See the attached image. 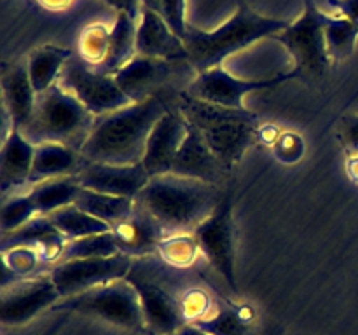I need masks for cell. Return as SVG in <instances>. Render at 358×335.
Listing matches in <instances>:
<instances>
[{
	"instance_id": "1",
	"label": "cell",
	"mask_w": 358,
	"mask_h": 335,
	"mask_svg": "<svg viewBox=\"0 0 358 335\" xmlns=\"http://www.w3.org/2000/svg\"><path fill=\"white\" fill-rule=\"evenodd\" d=\"M173 96L156 94L96 117L93 131L80 149L83 159L105 164L142 163L150 131L171 107Z\"/></svg>"
},
{
	"instance_id": "2",
	"label": "cell",
	"mask_w": 358,
	"mask_h": 335,
	"mask_svg": "<svg viewBox=\"0 0 358 335\" xmlns=\"http://www.w3.org/2000/svg\"><path fill=\"white\" fill-rule=\"evenodd\" d=\"M224 194L219 185L168 173L150 178L135 201L164 232L175 234L192 232L212 215Z\"/></svg>"
},
{
	"instance_id": "3",
	"label": "cell",
	"mask_w": 358,
	"mask_h": 335,
	"mask_svg": "<svg viewBox=\"0 0 358 335\" xmlns=\"http://www.w3.org/2000/svg\"><path fill=\"white\" fill-rule=\"evenodd\" d=\"M173 105L185 121L194 126L212 152L229 171L243 159L245 152L257 143L259 115L247 108H227L191 96L185 89L173 96Z\"/></svg>"
},
{
	"instance_id": "4",
	"label": "cell",
	"mask_w": 358,
	"mask_h": 335,
	"mask_svg": "<svg viewBox=\"0 0 358 335\" xmlns=\"http://www.w3.org/2000/svg\"><path fill=\"white\" fill-rule=\"evenodd\" d=\"M289 24L290 21L262 16L241 3L226 23L213 30H201L189 24L184 37L189 63L196 73L206 72L220 66L224 59L243 51L248 45L262 38H273Z\"/></svg>"
},
{
	"instance_id": "5",
	"label": "cell",
	"mask_w": 358,
	"mask_h": 335,
	"mask_svg": "<svg viewBox=\"0 0 358 335\" xmlns=\"http://www.w3.org/2000/svg\"><path fill=\"white\" fill-rule=\"evenodd\" d=\"M94 122L96 115L65 87L55 84L45 93L37 94L34 115L20 133L31 145L62 143L80 152Z\"/></svg>"
},
{
	"instance_id": "6",
	"label": "cell",
	"mask_w": 358,
	"mask_h": 335,
	"mask_svg": "<svg viewBox=\"0 0 358 335\" xmlns=\"http://www.w3.org/2000/svg\"><path fill=\"white\" fill-rule=\"evenodd\" d=\"M166 264L159 257L133 258L126 281L135 286L142 306L147 332L154 335H175L187 321L182 313L180 297L161 281Z\"/></svg>"
},
{
	"instance_id": "7",
	"label": "cell",
	"mask_w": 358,
	"mask_h": 335,
	"mask_svg": "<svg viewBox=\"0 0 358 335\" xmlns=\"http://www.w3.org/2000/svg\"><path fill=\"white\" fill-rule=\"evenodd\" d=\"M52 311H70L126 330L147 332L138 293L126 279L100 285L72 297H63Z\"/></svg>"
},
{
	"instance_id": "8",
	"label": "cell",
	"mask_w": 358,
	"mask_h": 335,
	"mask_svg": "<svg viewBox=\"0 0 358 335\" xmlns=\"http://www.w3.org/2000/svg\"><path fill=\"white\" fill-rule=\"evenodd\" d=\"M325 16L315 0H304L301 16L273 37L292 56L297 79H318L327 73L332 59L325 42Z\"/></svg>"
},
{
	"instance_id": "9",
	"label": "cell",
	"mask_w": 358,
	"mask_h": 335,
	"mask_svg": "<svg viewBox=\"0 0 358 335\" xmlns=\"http://www.w3.org/2000/svg\"><path fill=\"white\" fill-rule=\"evenodd\" d=\"M234 195L226 192L219 206L194 230L199 250L233 293H238L236 225L233 218Z\"/></svg>"
},
{
	"instance_id": "10",
	"label": "cell",
	"mask_w": 358,
	"mask_h": 335,
	"mask_svg": "<svg viewBox=\"0 0 358 335\" xmlns=\"http://www.w3.org/2000/svg\"><path fill=\"white\" fill-rule=\"evenodd\" d=\"M58 84L72 93L96 117L121 110L133 103L114 77L96 72L77 54L69 59Z\"/></svg>"
},
{
	"instance_id": "11",
	"label": "cell",
	"mask_w": 358,
	"mask_h": 335,
	"mask_svg": "<svg viewBox=\"0 0 358 335\" xmlns=\"http://www.w3.org/2000/svg\"><path fill=\"white\" fill-rule=\"evenodd\" d=\"M189 72H194L189 61H170L136 54L115 73L114 79L129 100L142 101L156 94H177L178 91L173 89L175 84Z\"/></svg>"
},
{
	"instance_id": "12",
	"label": "cell",
	"mask_w": 358,
	"mask_h": 335,
	"mask_svg": "<svg viewBox=\"0 0 358 335\" xmlns=\"http://www.w3.org/2000/svg\"><path fill=\"white\" fill-rule=\"evenodd\" d=\"M131 265L133 258L122 253L114 257L77 258V260L58 262L55 267H51L49 276L63 299L117 279H124Z\"/></svg>"
},
{
	"instance_id": "13",
	"label": "cell",
	"mask_w": 358,
	"mask_h": 335,
	"mask_svg": "<svg viewBox=\"0 0 358 335\" xmlns=\"http://www.w3.org/2000/svg\"><path fill=\"white\" fill-rule=\"evenodd\" d=\"M294 79H297L294 72L282 73V75L271 77V79H240V77L231 75L220 65L206 70V72L196 73L194 79L185 87V91L191 96L208 101V103H215L227 108H245L243 98L248 93L271 89V87Z\"/></svg>"
},
{
	"instance_id": "14",
	"label": "cell",
	"mask_w": 358,
	"mask_h": 335,
	"mask_svg": "<svg viewBox=\"0 0 358 335\" xmlns=\"http://www.w3.org/2000/svg\"><path fill=\"white\" fill-rule=\"evenodd\" d=\"M59 300L62 295L49 272L23 278L2 288L0 321L6 327H20L37 318L45 309H52Z\"/></svg>"
},
{
	"instance_id": "15",
	"label": "cell",
	"mask_w": 358,
	"mask_h": 335,
	"mask_svg": "<svg viewBox=\"0 0 358 335\" xmlns=\"http://www.w3.org/2000/svg\"><path fill=\"white\" fill-rule=\"evenodd\" d=\"M187 121L175 108L173 100L166 114L156 122L147 140L142 166L150 178L171 173L173 161L187 135Z\"/></svg>"
},
{
	"instance_id": "16",
	"label": "cell",
	"mask_w": 358,
	"mask_h": 335,
	"mask_svg": "<svg viewBox=\"0 0 358 335\" xmlns=\"http://www.w3.org/2000/svg\"><path fill=\"white\" fill-rule=\"evenodd\" d=\"M80 187L87 191L101 192V194L121 195V198L136 199L150 181L142 163L138 164H105L86 163L77 173Z\"/></svg>"
},
{
	"instance_id": "17",
	"label": "cell",
	"mask_w": 358,
	"mask_h": 335,
	"mask_svg": "<svg viewBox=\"0 0 358 335\" xmlns=\"http://www.w3.org/2000/svg\"><path fill=\"white\" fill-rule=\"evenodd\" d=\"M171 173L178 174V177L194 178V180H201L206 181V184L219 185L220 187L231 171L212 152V149L205 142L201 133L194 126L189 124L184 143H182L180 150H178L177 157L173 161Z\"/></svg>"
},
{
	"instance_id": "18",
	"label": "cell",
	"mask_w": 358,
	"mask_h": 335,
	"mask_svg": "<svg viewBox=\"0 0 358 335\" xmlns=\"http://www.w3.org/2000/svg\"><path fill=\"white\" fill-rule=\"evenodd\" d=\"M110 232L117 244L119 253L131 258L157 255V244L166 236L163 227L138 204H135L131 215L114 223Z\"/></svg>"
},
{
	"instance_id": "19",
	"label": "cell",
	"mask_w": 358,
	"mask_h": 335,
	"mask_svg": "<svg viewBox=\"0 0 358 335\" xmlns=\"http://www.w3.org/2000/svg\"><path fill=\"white\" fill-rule=\"evenodd\" d=\"M136 54L170 61H189L184 40L157 14L143 7L136 24Z\"/></svg>"
},
{
	"instance_id": "20",
	"label": "cell",
	"mask_w": 358,
	"mask_h": 335,
	"mask_svg": "<svg viewBox=\"0 0 358 335\" xmlns=\"http://www.w3.org/2000/svg\"><path fill=\"white\" fill-rule=\"evenodd\" d=\"M3 112L9 115L13 129L21 131L30 122L37 103V93L31 86L28 66L24 63H13L2 72Z\"/></svg>"
},
{
	"instance_id": "21",
	"label": "cell",
	"mask_w": 358,
	"mask_h": 335,
	"mask_svg": "<svg viewBox=\"0 0 358 335\" xmlns=\"http://www.w3.org/2000/svg\"><path fill=\"white\" fill-rule=\"evenodd\" d=\"M34 157L35 145L16 129L9 131L3 138L0 152V192L3 195L21 185L30 184Z\"/></svg>"
},
{
	"instance_id": "22",
	"label": "cell",
	"mask_w": 358,
	"mask_h": 335,
	"mask_svg": "<svg viewBox=\"0 0 358 335\" xmlns=\"http://www.w3.org/2000/svg\"><path fill=\"white\" fill-rule=\"evenodd\" d=\"M84 159L79 150L62 143H42L35 145L34 170H31L30 184L51 180L59 177H72L83 168Z\"/></svg>"
},
{
	"instance_id": "23",
	"label": "cell",
	"mask_w": 358,
	"mask_h": 335,
	"mask_svg": "<svg viewBox=\"0 0 358 335\" xmlns=\"http://www.w3.org/2000/svg\"><path fill=\"white\" fill-rule=\"evenodd\" d=\"M72 56L73 52L70 49L59 47V45L45 44L34 49L28 54L27 66L35 93L42 94L49 87L58 84L59 75H62L63 68Z\"/></svg>"
},
{
	"instance_id": "24",
	"label": "cell",
	"mask_w": 358,
	"mask_h": 335,
	"mask_svg": "<svg viewBox=\"0 0 358 335\" xmlns=\"http://www.w3.org/2000/svg\"><path fill=\"white\" fill-rule=\"evenodd\" d=\"M80 191L83 187L77 180V174H72V177L51 178V180L35 184L28 194L37 208V215L49 216L58 209L76 204Z\"/></svg>"
},
{
	"instance_id": "25",
	"label": "cell",
	"mask_w": 358,
	"mask_h": 335,
	"mask_svg": "<svg viewBox=\"0 0 358 335\" xmlns=\"http://www.w3.org/2000/svg\"><path fill=\"white\" fill-rule=\"evenodd\" d=\"M136 56V21L128 14L119 13L115 16L110 34V47L105 61L96 66V72L114 77L126 63Z\"/></svg>"
},
{
	"instance_id": "26",
	"label": "cell",
	"mask_w": 358,
	"mask_h": 335,
	"mask_svg": "<svg viewBox=\"0 0 358 335\" xmlns=\"http://www.w3.org/2000/svg\"><path fill=\"white\" fill-rule=\"evenodd\" d=\"M254 323V309L250 306H217L210 316L196 321L198 328L210 335H250Z\"/></svg>"
},
{
	"instance_id": "27",
	"label": "cell",
	"mask_w": 358,
	"mask_h": 335,
	"mask_svg": "<svg viewBox=\"0 0 358 335\" xmlns=\"http://www.w3.org/2000/svg\"><path fill=\"white\" fill-rule=\"evenodd\" d=\"M136 201L131 198H121V195H110V194H101V192L87 191L83 188L77 198L76 206L80 208L83 211L90 213V215L96 216L101 222L114 225V223L121 222L122 218L131 215L135 209Z\"/></svg>"
},
{
	"instance_id": "28",
	"label": "cell",
	"mask_w": 358,
	"mask_h": 335,
	"mask_svg": "<svg viewBox=\"0 0 358 335\" xmlns=\"http://www.w3.org/2000/svg\"><path fill=\"white\" fill-rule=\"evenodd\" d=\"M52 222V225L59 230L66 241L80 239V237L94 236V234L110 232L112 227L108 223L101 222L96 216L83 211L76 204L66 206V208L58 209L48 216Z\"/></svg>"
},
{
	"instance_id": "29",
	"label": "cell",
	"mask_w": 358,
	"mask_h": 335,
	"mask_svg": "<svg viewBox=\"0 0 358 335\" xmlns=\"http://www.w3.org/2000/svg\"><path fill=\"white\" fill-rule=\"evenodd\" d=\"M201 250L192 232L166 234L157 244V257L173 269H189L198 262Z\"/></svg>"
},
{
	"instance_id": "30",
	"label": "cell",
	"mask_w": 358,
	"mask_h": 335,
	"mask_svg": "<svg viewBox=\"0 0 358 335\" xmlns=\"http://www.w3.org/2000/svg\"><path fill=\"white\" fill-rule=\"evenodd\" d=\"M325 42L332 61H343L355 51L358 27L341 16H325Z\"/></svg>"
},
{
	"instance_id": "31",
	"label": "cell",
	"mask_w": 358,
	"mask_h": 335,
	"mask_svg": "<svg viewBox=\"0 0 358 335\" xmlns=\"http://www.w3.org/2000/svg\"><path fill=\"white\" fill-rule=\"evenodd\" d=\"M110 34L112 28H107L101 23L84 27L79 35V40H77V56L93 68L100 66L108 54Z\"/></svg>"
},
{
	"instance_id": "32",
	"label": "cell",
	"mask_w": 358,
	"mask_h": 335,
	"mask_svg": "<svg viewBox=\"0 0 358 335\" xmlns=\"http://www.w3.org/2000/svg\"><path fill=\"white\" fill-rule=\"evenodd\" d=\"M119 253L112 232L94 234V236L80 237V239L66 241L65 251L62 260H77V258H98V257H114Z\"/></svg>"
},
{
	"instance_id": "33",
	"label": "cell",
	"mask_w": 358,
	"mask_h": 335,
	"mask_svg": "<svg viewBox=\"0 0 358 335\" xmlns=\"http://www.w3.org/2000/svg\"><path fill=\"white\" fill-rule=\"evenodd\" d=\"M34 216H37V208L30 194L3 195L2 209H0V232L2 236L14 232L30 222Z\"/></svg>"
},
{
	"instance_id": "34",
	"label": "cell",
	"mask_w": 358,
	"mask_h": 335,
	"mask_svg": "<svg viewBox=\"0 0 358 335\" xmlns=\"http://www.w3.org/2000/svg\"><path fill=\"white\" fill-rule=\"evenodd\" d=\"M59 232L55 225H52L51 220L48 216L37 215L30 220L28 223H24L23 227H20L14 232L6 234L2 236V250H9L14 246H30L34 248L35 244L41 243L45 237L52 236V234Z\"/></svg>"
},
{
	"instance_id": "35",
	"label": "cell",
	"mask_w": 358,
	"mask_h": 335,
	"mask_svg": "<svg viewBox=\"0 0 358 335\" xmlns=\"http://www.w3.org/2000/svg\"><path fill=\"white\" fill-rule=\"evenodd\" d=\"M2 265H6L20 278L42 274L41 269L44 267L37 251L30 246H14L9 250H2Z\"/></svg>"
},
{
	"instance_id": "36",
	"label": "cell",
	"mask_w": 358,
	"mask_h": 335,
	"mask_svg": "<svg viewBox=\"0 0 358 335\" xmlns=\"http://www.w3.org/2000/svg\"><path fill=\"white\" fill-rule=\"evenodd\" d=\"M142 7L157 14L184 40L189 27L185 20V0H142Z\"/></svg>"
},
{
	"instance_id": "37",
	"label": "cell",
	"mask_w": 358,
	"mask_h": 335,
	"mask_svg": "<svg viewBox=\"0 0 358 335\" xmlns=\"http://www.w3.org/2000/svg\"><path fill=\"white\" fill-rule=\"evenodd\" d=\"M182 313L187 323H196L203 318L210 316L215 309V304L212 302V295L206 290L189 288L180 295Z\"/></svg>"
},
{
	"instance_id": "38",
	"label": "cell",
	"mask_w": 358,
	"mask_h": 335,
	"mask_svg": "<svg viewBox=\"0 0 358 335\" xmlns=\"http://www.w3.org/2000/svg\"><path fill=\"white\" fill-rule=\"evenodd\" d=\"M273 156L280 164L294 166L299 163L306 154V142L296 131H282L276 143L273 145Z\"/></svg>"
},
{
	"instance_id": "39",
	"label": "cell",
	"mask_w": 358,
	"mask_h": 335,
	"mask_svg": "<svg viewBox=\"0 0 358 335\" xmlns=\"http://www.w3.org/2000/svg\"><path fill=\"white\" fill-rule=\"evenodd\" d=\"M338 138L348 156H357L358 154V115L357 114H348L341 119V122H339V129H338Z\"/></svg>"
},
{
	"instance_id": "40",
	"label": "cell",
	"mask_w": 358,
	"mask_h": 335,
	"mask_svg": "<svg viewBox=\"0 0 358 335\" xmlns=\"http://www.w3.org/2000/svg\"><path fill=\"white\" fill-rule=\"evenodd\" d=\"M329 7L334 10V16L346 17L358 27V0H327Z\"/></svg>"
},
{
	"instance_id": "41",
	"label": "cell",
	"mask_w": 358,
	"mask_h": 335,
	"mask_svg": "<svg viewBox=\"0 0 358 335\" xmlns=\"http://www.w3.org/2000/svg\"><path fill=\"white\" fill-rule=\"evenodd\" d=\"M103 2L108 7H112L117 14L124 13L131 20H140V14H142V0H103Z\"/></svg>"
},
{
	"instance_id": "42",
	"label": "cell",
	"mask_w": 358,
	"mask_h": 335,
	"mask_svg": "<svg viewBox=\"0 0 358 335\" xmlns=\"http://www.w3.org/2000/svg\"><path fill=\"white\" fill-rule=\"evenodd\" d=\"M280 135H282V129L276 124H273V122L261 124L255 129V140H257L259 145L269 147V149H273V145H275Z\"/></svg>"
},
{
	"instance_id": "43",
	"label": "cell",
	"mask_w": 358,
	"mask_h": 335,
	"mask_svg": "<svg viewBox=\"0 0 358 335\" xmlns=\"http://www.w3.org/2000/svg\"><path fill=\"white\" fill-rule=\"evenodd\" d=\"M38 6H42L48 10H65L72 3V0H37Z\"/></svg>"
},
{
	"instance_id": "44",
	"label": "cell",
	"mask_w": 358,
	"mask_h": 335,
	"mask_svg": "<svg viewBox=\"0 0 358 335\" xmlns=\"http://www.w3.org/2000/svg\"><path fill=\"white\" fill-rule=\"evenodd\" d=\"M345 168L350 180H352L353 184H358V154L357 156H348Z\"/></svg>"
},
{
	"instance_id": "45",
	"label": "cell",
	"mask_w": 358,
	"mask_h": 335,
	"mask_svg": "<svg viewBox=\"0 0 358 335\" xmlns=\"http://www.w3.org/2000/svg\"><path fill=\"white\" fill-rule=\"evenodd\" d=\"M175 335H210V334H206V332H203L201 328H198V327H196V325L185 323L184 327H182L180 330H178Z\"/></svg>"
}]
</instances>
